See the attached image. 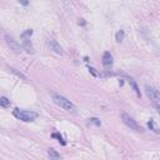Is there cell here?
I'll return each mask as SVG.
<instances>
[{
	"label": "cell",
	"instance_id": "cell-1",
	"mask_svg": "<svg viewBox=\"0 0 160 160\" xmlns=\"http://www.w3.org/2000/svg\"><path fill=\"white\" fill-rule=\"evenodd\" d=\"M51 96H53V101H54L57 105H59L62 109H64L69 113H75L76 112V106L69 99H66L65 96H63L60 94H57V93H53Z\"/></svg>",
	"mask_w": 160,
	"mask_h": 160
},
{
	"label": "cell",
	"instance_id": "cell-2",
	"mask_svg": "<svg viewBox=\"0 0 160 160\" xmlns=\"http://www.w3.org/2000/svg\"><path fill=\"white\" fill-rule=\"evenodd\" d=\"M13 115H14L16 119L23 120V121H25V123L34 121V120H35V119L39 117V114H38V113H35V112L21 110V109H15V110L13 112Z\"/></svg>",
	"mask_w": 160,
	"mask_h": 160
},
{
	"label": "cell",
	"instance_id": "cell-3",
	"mask_svg": "<svg viewBox=\"0 0 160 160\" xmlns=\"http://www.w3.org/2000/svg\"><path fill=\"white\" fill-rule=\"evenodd\" d=\"M145 93L148 95V98L154 103V105L156 106V109L159 108V101H160V93L156 88L151 86V85H145Z\"/></svg>",
	"mask_w": 160,
	"mask_h": 160
},
{
	"label": "cell",
	"instance_id": "cell-4",
	"mask_svg": "<svg viewBox=\"0 0 160 160\" xmlns=\"http://www.w3.org/2000/svg\"><path fill=\"white\" fill-rule=\"evenodd\" d=\"M31 35H33V30H31V29L25 30V31L20 35L21 43H23V48H24L28 53H30V54H33V53H34V48H33V45H31V43H30V36H31Z\"/></svg>",
	"mask_w": 160,
	"mask_h": 160
},
{
	"label": "cell",
	"instance_id": "cell-5",
	"mask_svg": "<svg viewBox=\"0 0 160 160\" xmlns=\"http://www.w3.org/2000/svg\"><path fill=\"white\" fill-rule=\"evenodd\" d=\"M121 120H123V123L128 126V128H130L131 130H135V131H143V129H141V126L129 115V114H126V113H123L121 114Z\"/></svg>",
	"mask_w": 160,
	"mask_h": 160
},
{
	"label": "cell",
	"instance_id": "cell-6",
	"mask_svg": "<svg viewBox=\"0 0 160 160\" xmlns=\"http://www.w3.org/2000/svg\"><path fill=\"white\" fill-rule=\"evenodd\" d=\"M103 66L106 71H110L113 69V55L109 51H105L103 54Z\"/></svg>",
	"mask_w": 160,
	"mask_h": 160
},
{
	"label": "cell",
	"instance_id": "cell-7",
	"mask_svg": "<svg viewBox=\"0 0 160 160\" xmlns=\"http://www.w3.org/2000/svg\"><path fill=\"white\" fill-rule=\"evenodd\" d=\"M46 44H48V46L50 48V50H53L54 53H57V54H63V48L60 46V44L57 41V40H54L53 38H48V40H46Z\"/></svg>",
	"mask_w": 160,
	"mask_h": 160
},
{
	"label": "cell",
	"instance_id": "cell-8",
	"mask_svg": "<svg viewBox=\"0 0 160 160\" xmlns=\"http://www.w3.org/2000/svg\"><path fill=\"white\" fill-rule=\"evenodd\" d=\"M5 40H7V44L9 45V48L11 49V50H14L15 53H19L20 50H21V46H20V44L14 39V38H11V36H9V35H7L5 36Z\"/></svg>",
	"mask_w": 160,
	"mask_h": 160
},
{
	"label": "cell",
	"instance_id": "cell-9",
	"mask_svg": "<svg viewBox=\"0 0 160 160\" xmlns=\"http://www.w3.org/2000/svg\"><path fill=\"white\" fill-rule=\"evenodd\" d=\"M148 126H149V129H150V130H153L154 133H156V134H159V133H160V130H159V128H158L156 123H155V120L150 119V121L148 123Z\"/></svg>",
	"mask_w": 160,
	"mask_h": 160
},
{
	"label": "cell",
	"instance_id": "cell-10",
	"mask_svg": "<svg viewBox=\"0 0 160 160\" xmlns=\"http://www.w3.org/2000/svg\"><path fill=\"white\" fill-rule=\"evenodd\" d=\"M10 100L8 99V98H5V96H2V98H0V106H2V108H9V106H10Z\"/></svg>",
	"mask_w": 160,
	"mask_h": 160
},
{
	"label": "cell",
	"instance_id": "cell-11",
	"mask_svg": "<svg viewBox=\"0 0 160 160\" xmlns=\"http://www.w3.org/2000/svg\"><path fill=\"white\" fill-rule=\"evenodd\" d=\"M48 155H49L50 158H53V159H60V158H62V155H60L59 153H57L54 149H49V150H48Z\"/></svg>",
	"mask_w": 160,
	"mask_h": 160
},
{
	"label": "cell",
	"instance_id": "cell-12",
	"mask_svg": "<svg viewBox=\"0 0 160 160\" xmlns=\"http://www.w3.org/2000/svg\"><path fill=\"white\" fill-rule=\"evenodd\" d=\"M10 71H11L13 74H15V75H16L18 78H20V79H23L24 81H28V78H26V76H25L24 74H21L20 71H18V70H16L15 68H10Z\"/></svg>",
	"mask_w": 160,
	"mask_h": 160
},
{
	"label": "cell",
	"instance_id": "cell-13",
	"mask_svg": "<svg viewBox=\"0 0 160 160\" xmlns=\"http://www.w3.org/2000/svg\"><path fill=\"white\" fill-rule=\"evenodd\" d=\"M124 36H125L124 30H119V31L117 33V35H115V40H117L118 43H120V41H123V40H124Z\"/></svg>",
	"mask_w": 160,
	"mask_h": 160
},
{
	"label": "cell",
	"instance_id": "cell-14",
	"mask_svg": "<svg viewBox=\"0 0 160 160\" xmlns=\"http://www.w3.org/2000/svg\"><path fill=\"white\" fill-rule=\"evenodd\" d=\"M130 84H131V86H133V89H134V91L136 93V96H138V98H140V96H141V94H140V90H139V88H138V85H136V83H135L134 80H131V79H130Z\"/></svg>",
	"mask_w": 160,
	"mask_h": 160
},
{
	"label": "cell",
	"instance_id": "cell-15",
	"mask_svg": "<svg viewBox=\"0 0 160 160\" xmlns=\"http://www.w3.org/2000/svg\"><path fill=\"white\" fill-rule=\"evenodd\" d=\"M51 136H53V138H57V139L59 140V143H62V145H65V144H66V143L64 141V139H63V136H62L60 134H58V133H54V134H53Z\"/></svg>",
	"mask_w": 160,
	"mask_h": 160
},
{
	"label": "cell",
	"instance_id": "cell-16",
	"mask_svg": "<svg viewBox=\"0 0 160 160\" xmlns=\"http://www.w3.org/2000/svg\"><path fill=\"white\" fill-rule=\"evenodd\" d=\"M89 121H90V123H93V124H95L96 126H100V124H101V123H100V120H99L98 118H90V119H89Z\"/></svg>",
	"mask_w": 160,
	"mask_h": 160
},
{
	"label": "cell",
	"instance_id": "cell-17",
	"mask_svg": "<svg viewBox=\"0 0 160 160\" xmlns=\"http://www.w3.org/2000/svg\"><path fill=\"white\" fill-rule=\"evenodd\" d=\"M89 70H90V71H91V73H93V74H94L95 76H99V74H98V73L95 71V69H94V68H89Z\"/></svg>",
	"mask_w": 160,
	"mask_h": 160
},
{
	"label": "cell",
	"instance_id": "cell-18",
	"mask_svg": "<svg viewBox=\"0 0 160 160\" xmlns=\"http://www.w3.org/2000/svg\"><path fill=\"white\" fill-rule=\"evenodd\" d=\"M19 3H20V4H23V5H28V4H29V3L26 2V0H19Z\"/></svg>",
	"mask_w": 160,
	"mask_h": 160
},
{
	"label": "cell",
	"instance_id": "cell-19",
	"mask_svg": "<svg viewBox=\"0 0 160 160\" xmlns=\"http://www.w3.org/2000/svg\"><path fill=\"white\" fill-rule=\"evenodd\" d=\"M79 24H81V25H85V21H83V19H81V21H79Z\"/></svg>",
	"mask_w": 160,
	"mask_h": 160
}]
</instances>
